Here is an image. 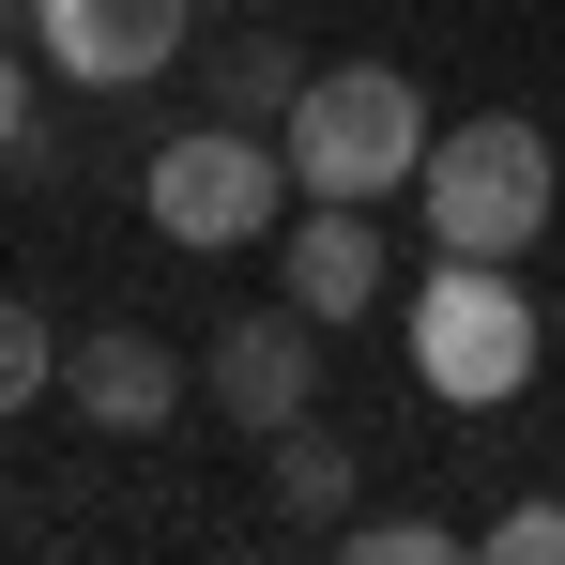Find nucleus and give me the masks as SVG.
<instances>
[{
    "instance_id": "nucleus-7",
    "label": "nucleus",
    "mask_w": 565,
    "mask_h": 565,
    "mask_svg": "<svg viewBox=\"0 0 565 565\" xmlns=\"http://www.w3.org/2000/svg\"><path fill=\"white\" fill-rule=\"evenodd\" d=\"M62 397H77L93 428H169V413H184V352H169L153 321H93V337H62Z\"/></svg>"
},
{
    "instance_id": "nucleus-10",
    "label": "nucleus",
    "mask_w": 565,
    "mask_h": 565,
    "mask_svg": "<svg viewBox=\"0 0 565 565\" xmlns=\"http://www.w3.org/2000/svg\"><path fill=\"white\" fill-rule=\"evenodd\" d=\"M46 382H62V337H46V321H31V306L0 290V413H31Z\"/></svg>"
},
{
    "instance_id": "nucleus-5",
    "label": "nucleus",
    "mask_w": 565,
    "mask_h": 565,
    "mask_svg": "<svg viewBox=\"0 0 565 565\" xmlns=\"http://www.w3.org/2000/svg\"><path fill=\"white\" fill-rule=\"evenodd\" d=\"M31 31H46V77H77V93H138V77H169V46H184L199 0H15Z\"/></svg>"
},
{
    "instance_id": "nucleus-15",
    "label": "nucleus",
    "mask_w": 565,
    "mask_h": 565,
    "mask_svg": "<svg viewBox=\"0 0 565 565\" xmlns=\"http://www.w3.org/2000/svg\"><path fill=\"white\" fill-rule=\"evenodd\" d=\"M551 352H565V290H551Z\"/></svg>"
},
{
    "instance_id": "nucleus-2",
    "label": "nucleus",
    "mask_w": 565,
    "mask_h": 565,
    "mask_svg": "<svg viewBox=\"0 0 565 565\" xmlns=\"http://www.w3.org/2000/svg\"><path fill=\"white\" fill-rule=\"evenodd\" d=\"M428 93L397 77V62H321L306 93H290V184L306 199H397L428 169Z\"/></svg>"
},
{
    "instance_id": "nucleus-9",
    "label": "nucleus",
    "mask_w": 565,
    "mask_h": 565,
    "mask_svg": "<svg viewBox=\"0 0 565 565\" xmlns=\"http://www.w3.org/2000/svg\"><path fill=\"white\" fill-rule=\"evenodd\" d=\"M260 459H276V520H290V535H337V520H352V444H337L321 413L260 428Z\"/></svg>"
},
{
    "instance_id": "nucleus-1",
    "label": "nucleus",
    "mask_w": 565,
    "mask_h": 565,
    "mask_svg": "<svg viewBox=\"0 0 565 565\" xmlns=\"http://www.w3.org/2000/svg\"><path fill=\"white\" fill-rule=\"evenodd\" d=\"M551 138L520 122V107H489V122H444L428 138V169H413V214H428V245L444 260H520L535 230H551Z\"/></svg>"
},
{
    "instance_id": "nucleus-3",
    "label": "nucleus",
    "mask_w": 565,
    "mask_h": 565,
    "mask_svg": "<svg viewBox=\"0 0 565 565\" xmlns=\"http://www.w3.org/2000/svg\"><path fill=\"white\" fill-rule=\"evenodd\" d=\"M138 199H153V230H169V245L230 260V245L290 230V153L260 138V122H184V138L138 169Z\"/></svg>"
},
{
    "instance_id": "nucleus-13",
    "label": "nucleus",
    "mask_w": 565,
    "mask_h": 565,
    "mask_svg": "<svg viewBox=\"0 0 565 565\" xmlns=\"http://www.w3.org/2000/svg\"><path fill=\"white\" fill-rule=\"evenodd\" d=\"M489 551H504V565H565V504H504Z\"/></svg>"
},
{
    "instance_id": "nucleus-6",
    "label": "nucleus",
    "mask_w": 565,
    "mask_h": 565,
    "mask_svg": "<svg viewBox=\"0 0 565 565\" xmlns=\"http://www.w3.org/2000/svg\"><path fill=\"white\" fill-rule=\"evenodd\" d=\"M199 397H214L230 428H290V413H321V321H306V306L230 321V337L199 352Z\"/></svg>"
},
{
    "instance_id": "nucleus-8",
    "label": "nucleus",
    "mask_w": 565,
    "mask_h": 565,
    "mask_svg": "<svg viewBox=\"0 0 565 565\" xmlns=\"http://www.w3.org/2000/svg\"><path fill=\"white\" fill-rule=\"evenodd\" d=\"M290 306H306V321H367V306H382V230H367V199L290 214Z\"/></svg>"
},
{
    "instance_id": "nucleus-11",
    "label": "nucleus",
    "mask_w": 565,
    "mask_h": 565,
    "mask_svg": "<svg viewBox=\"0 0 565 565\" xmlns=\"http://www.w3.org/2000/svg\"><path fill=\"white\" fill-rule=\"evenodd\" d=\"M214 93H230V122H290V93H306V77H290L276 46H230V62H214Z\"/></svg>"
},
{
    "instance_id": "nucleus-14",
    "label": "nucleus",
    "mask_w": 565,
    "mask_h": 565,
    "mask_svg": "<svg viewBox=\"0 0 565 565\" xmlns=\"http://www.w3.org/2000/svg\"><path fill=\"white\" fill-rule=\"evenodd\" d=\"M15 138H31V62L0 46V153H15Z\"/></svg>"
},
{
    "instance_id": "nucleus-12",
    "label": "nucleus",
    "mask_w": 565,
    "mask_h": 565,
    "mask_svg": "<svg viewBox=\"0 0 565 565\" xmlns=\"http://www.w3.org/2000/svg\"><path fill=\"white\" fill-rule=\"evenodd\" d=\"M337 551L352 565H444V520L413 504V520H337Z\"/></svg>"
},
{
    "instance_id": "nucleus-4",
    "label": "nucleus",
    "mask_w": 565,
    "mask_h": 565,
    "mask_svg": "<svg viewBox=\"0 0 565 565\" xmlns=\"http://www.w3.org/2000/svg\"><path fill=\"white\" fill-rule=\"evenodd\" d=\"M535 337H551V321L504 290V260H444V276L413 290V382L459 397V413L520 397V382H535Z\"/></svg>"
}]
</instances>
